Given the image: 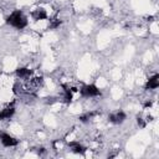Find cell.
<instances>
[{
	"label": "cell",
	"mask_w": 159,
	"mask_h": 159,
	"mask_svg": "<svg viewBox=\"0 0 159 159\" xmlns=\"http://www.w3.org/2000/svg\"><path fill=\"white\" fill-rule=\"evenodd\" d=\"M6 22H7V25H10V26H12L15 29H19V30H22L24 27L27 26V19L24 16V14H22L21 10L12 11L7 16Z\"/></svg>",
	"instance_id": "obj_1"
},
{
	"label": "cell",
	"mask_w": 159,
	"mask_h": 159,
	"mask_svg": "<svg viewBox=\"0 0 159 159\" xmlns=\"http://www.w3.org/2000/svg\"><path fill=\"white\" fill-rule=\"evenodd\" d=\"M80 93L82 97H86V98H92V97H97L101 94V91L98 89L97 86L94 84H84L82 86V88L80 89Z\"/></svg>",
	"instance_id": "obj_2"
},
{
	"label": "cell",
	"mask_w": 159,
	"mask_h": 159,
	"mask_svg": "<svg viewBox=\"0 0 159 159\" xmlns=\"http://www.w3.org/2000/svg\"><path fill=\"white\" fill-rule=\"evenodd\" d=\"M0 142L4 147L6 148H11V147H15L17 145V139H15L12 135L7 134V133H4V132H0Z\"/></svg>",
	"instance_id": "obj_3"
},
{
	"label": "cell",
	"mask_w": 159,
	"mask_h": 159,
	"mask_svg": "<svg viewBox=\"0 0 159 159\" xmlns=\"http://www.w3.org/2000/svg\"><path fill=\"white\" fill-rule=\"evenodd\" d=\"M124 119H125V113L122 112V111H117V112L111 113L108 116V120L114 123V124H119V123L124 122Z\"/></svg>",
	"instance_id": "obj_4"
},
{
	"label": "cell",
	"mask_w": 159,
	"mask_h": 159,
	"mask_svg": "<svg viewBox=\"0 0 159 159\" xmlns=\"http://www.w3.org/2000/svg\"><path fill=\"white\" fill-rule=\"evenodd\" d=\"M68 147L71 148V150H72L73 153H77V154H83V153L87 150V148H86L83 144H81L80 142H75V140L70 142V143H68Z\"/></svg>",
	"instance_id": "obj_5"
},
{
	"label": "cell",
	"mask_w": 159,
	"mask_h": 159,
	"mask_svg": "<svg viewBox=\"0 0 159 159\" xmlns=\"http://www.w3.org/2000/svg\"><path fill=\"white\" fill-rule=\"evenodd\" d=\"M159 87V75H153L152 77H149V80L147 81L145 88L147 89H157Z\"/></svg>",
	"instance_id": "obj_6"
},
{
	"label": "cell",
	"mask_w": 159,
	"mask_h": 159,
	"mask_svg": "<svg viewBox=\"0 0 159 159\" xmlns=\"http://www.w3.org/2000/svg\"><path fill=\"white\" fill-rule=\"evenodd\" d=\"M15 113V108L12 106H7L5 107L4 109H1L0 112V120H4V119H10Z\"/></svg>",
	"instance_id": "obj_7"
},
{
	"label": "cell",
	"mask_w": 159,
	"mask_h": 159,
	"mask_svg": "<svg viewBox=\"0 0 159 159\" xmlns=\"http://www.w3.org/2000/svg\"><path fill=\"white\" fill-rule=\"evenodd\" d=\"M16 75H17V77H20L21 80H26V78H29V77L32 75V71H31L30 68L20 67V68L16 70Z\"/></svg>",
	"instance_id": "obj_8"
},
{
	"label": "cell",
	"mask_w": 159,
	"mask_h": 159,
	"mask_svg": "<svg viewBox=\"0 0 159 159\" xmlns=\"http://www.w3.org/2000/svg\"><path fill=\"white\" fill-rule=\"evenodd\" d=\"M32 17L35 20H45L47 17V14L43 9H36L32 11Z\"/></svg>",
	"instance_id": "obj_9"
}]
</instances>
